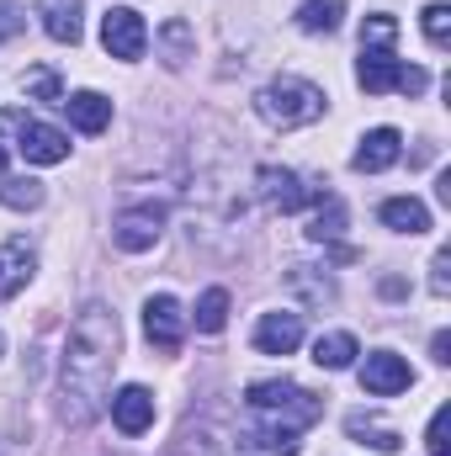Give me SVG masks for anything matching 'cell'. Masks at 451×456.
Instances as JSON below:
<instances>
[{"mask_svg": "<svg viewBox=\"0 0 451 456\" xmlns=\"http://www.w3.org/2000/svg\"><path fill=\"white\" fill-rule=\"evenodd\" d=\"M102 48L112 53V59H144V48H149V27H144V16L133 11V5H112L107 16H102Z\"/></svg>", "mask_w": 451, "mask_h": 456, "instance_id": "8992f818", "label": "cell"}, {"mask_svg": "<svg viewBox=\"0 0 451 456\" xmlns=\"http://www.w3.org/2000/svg\"><path fill=\"white\" fill-rule=\"evenodd\" d=\"M165 202H138V208H122L112 218V244L117 249H127V255H144V249H154L160 244V233H165Z\"/></svg>", "mask_w": 451, "mask_h": 456, "instance_id": "277c9868", "label": "cell"}, {"mask_svg": "<svg viewBox=\"0 0 451 456\" xmlns=\"http://www.w3.org/2000/svg\"><path fill=\"white\" fill-rule=\"evenodd\" d=\"M255 186H260V197H266L276 213H298V208L319 202V191H308L292 170H276V165H260V170H255Z\"/></svg>", "mask_w": 451, "mask_h": 456, "instance_id": "ba28073f", "label": "cell"}, {"mask_svg": "<svg viewBox=\"0 0 451 456\" xmlns=\"http://www.w3.org/2000/svg\"><path fill=\"white\" fill-rule=\"evenodd\" d=\"M345 16V0H303L298 5V27L303 32H335Z\"/></svg>", "mask_w": 451, "mask_h": 456, "instance_id": "603a6c76", "label": "cell"}, {"mask_svg": "<svg viewBox=\"0 0 451 456\" xmlns=\"http://www.w3.org/2000/svg\"><path fill=\"white\" fill-rule=\"evenodd\" d=\"M228 324V292L224 287H208L202 303H197V335H218Z\"/></svg>", "mask_w": 451, "mask_h": 456, "instance_id": "cb8c5ba5", "label": "cell"}, {"mask_svg": "<svg viewBox=\"0 0 451 456\" xmlns=\"http://www.w3.org/2000/svg\"><path fill=\"white\" fill-rule=\"evenodd\" d=\"M117 350H122V324L107 303H86L70 345H64V377H59V414L64 425H91L107 403H112V371H117Z\"/></svg>", "mask_w": 451, "mask_h": 456, "instance_id": "6da1fadb", "label": "cell"}, {"mask_svg": "<svg viewBox=\"0 0 451 456\" xmlns=\"http://www.w3.org/2000/svg\"><path fill=\"white\" fill-rule=\"evenodd\" d=\"M32 271H37L32 244H27V239H5V244H0V303H11V297L32 281Z\"/></svg>", "mask_w": 451, "mask_h": 456, "instance_id": "5bb4252c", "label": "cell"}, {"mask_svg": "<svg viewBox=\"0 0 451 456\" xmlns=\"http://www.w3.org/2000/svg\"><path fill=\"white\" fill-rule=\"evenodd\" d=\"M16 149H21L27 165H59V159H70V133L21 117V122H16Z\"/></svg>", "mask_w": 451, "mask_h": 456, "instance_id": "52a82bcc", "label": "cell"}, {"mask_svg": "<svg viewBox=\"0 0 451 456\" xmlns=\"http://www.w3.org/2000/svg\"><path fill=\"white\" fill-rule=\"evenodd\" d=\"M430 361H436V366H447V361H451V335H447V330L430 340Z\"/></svg>", "mask_w": 451, "mask_h": 456, "instance_id": "d6a6232c", "label": "cell"}, {"mask_svg": "<svg viewBox=\"0 0 451 456\" xmlns=\"http://www.w3.org/2000/svg\"><path fill=\"white\" fill-rule=\"evenodd\" d=\"M398 154H404V138H398V127H372V133L356 143L350 165H356L361 175H377V170H388Z\"/></svg>", "mask_w": 451, "mask_h": 456, "instance_id": "4fadbf2b", "label": "cell"}, {"mask_svg": "<svg viewBox=\"0 0 451 456\" xmlns=\"http://www.w3.org/2000/svg\"><path fill=\"white\" fill-rule=\"evenodd\" d=\"M21 91H27L32 102H64V91H59V75H53V69H32V75L21 80Z\"/></svg>", "mask_w": 451, "mask_h": 456, "instance_id": "4316f807", "label": "cell"}, {"mask_svg": "<svg viewBox=\"0 0 451 456\" xmlns=\"http://www.w3.org/2000/svg\"><path fill=\"white\" fill-rule=\"evenodd\" d=\"M451 249H441V255H436V276H430V292H436V297H447L451 292Z\"/></svg>", "mask_w": 451, "mask_h": 456, "instance_id": "1f68e13d", "label": "cell"}, {"mask_svg": "<svg viewBox=\"0 0 451 456\" xmlns=\"http://www.w3.org/2000/svg\"><path fill=\"white\" fill-rule=\"evenodd\" d=\"M107 409H112V419H117L122 436H144V430L154 425V393L138 387V382H133V387H117Z\"/></svg>", "mask_w": 451, "mask_h": 456, "instance_id": "30bf717a", "label": "cell"}, {"mask_svg": "<svg viewBox=\"0 0 451 456\" xmlns=\"http://www.w3.org/2000/svg\"><path fill=\"white\" fill-rule=\"evenodd\" d=\"M356 355H361V350H356V335H345V330H340V335H319V340H314V361H319L324 371H345Z\"/></svg>", "mask_w": 451, "mask_h": 456, "instance_id": "7402d4cb", "label": "cell"}, {"mask_svg": "<svg viewBox=\"0 0 451 456\" xmlns=\"http://www.w3.org/2000/svg\"><path fill=\"white\" fill-rule=\"evenodd\" d=\"M398 91H404V96H425V91H430V75H425L420 64H409V69L398 75Z\"/></svg>", "mask_w": 451, "mask_h": 456, "instance_id": "4dcf8cb0", "label": "cell"}, {"mask_svg": "<svg viewBox=\"0 0 451 456\" xmlns=\"http://www.w3.org/2000/svg\"><path fill=\"white\" fill-rule=\"evenodd\" d=\"M393 37H398L393 16H366L361 21V48H393Z\"/></svg>", "mask_w": 451, "mask_h": 456, "instance_id": "484cf974", "label": "cell"}, {"mask_svg": "<svg viewBox=\"0 0 451 456\" xmlns=\"http://www.w3.org/2000/svg\"><path fill=\"white\" fill-rule=\"evenodd\" d=\"M154 43H160L165 69H186V59H197V32H192V21H181V16H170V21L154 32Z\"/></svg>", "mask_w": 451, "mask_h": 456, "instance_id": "9a60e30c", "label": "cell"}, {"mask_svg": "<svg viewBox=\"0 0 451 456\" xmlns=\"http://www.w3.org/2000/svg\"><path fill=\"white\" fill-rule=\"evenodd\" d=\"M144 335H149L154 350L176 355V350L186 345V308H181L170 292H154V297L144 303Z\"/></svg>", "mask_w": 451, "mask_h": 456, "instance_id": "5b68a950", "label": "cell"}, {"mask_svg": "<svg viewBox=\"0 0 451 456\" xmlns=\"http://www.w3.org/2000/svg\"><path fill=\"white\" fill-rule=\"evenodd\" d=\"M0 208H16V213L43 208V181H32V175H21V181H0Z\"/></svg>", "mask_w": 451, "mask_h": 456, "instance_id": "d4e9b609", "label": "cell"}, {"mask_svg": "<svg viewBox=\"0 0 451 456\" xmlns=\"http://www.w3.org/2000/svg\"><path fill=\"white\" fill-rule=\"evenodd\" d=\"M239 446L250 456H298V430L292 425H266V430H244Z\"/></svg>", "mask_w": 451, "mask_h": 456, "instance_id": "d6986e66", "label": "cell"}, {"mask_svg": "<svg viewBox=\"0 0 451 456\" xmlns=\"http://www.w3.org/2000/svg\"><path fill=\"white\" fill-rule=\"evenodd\" d=\"M447 425H451V409H447V403H441V409L430 414V430H425V446H430V456H451Z\"/></svg>", "mask_w": 451, "mask_h": 456, "instance_id": "f1b7e54d", "label": "cell"}, {"mask_svg": "<svg viewBox=\"0 0 451 456\" xmlns=\"http://www.w3.org/2000/svg\"><path fill=\"white\" fill-rule=\"evenodd\" d=\"M340 233H345V202H340V197H330V191H319V208H314L308 239H314V244H335Z\"/></svg>", "mask_w": 451, "mask_h": 456, "instance_id": "ffe728a7", "label": "cell"}, {"mask_svg": "<svg viewBox=\"0 0 451 456\" xmlns=\"http://www.w3.org/2000/svg\"><path fill=\"white\" fill-rule=\"evenodd\" d=\"M377 213H382V224L393 228V233H425L430 228V208L420 197H388Z\"/></svg>", "mask_w": 451, "mask_h": 456, "instance_id": "ac0fdd59", "label": "cell"}, {"mask_svg": "<svg viewBox=\"0 0 451 456\" xmlns=\"http://www.w3.org/2000/svg\"><path fill=\"white\" fill-rule=\"evenodd\" d=\"M0 175H5V143H0Z\"/></svg>", "mask_w": 451, "mask_h": 456, "instance_id": "836d02e7", "label": "cell"}, {"mask_svg": "<svg viewBox=\"0 0 451 456\" xmlns=\"http://www.w3.org/2000/svg\"><path fill=\"white\" fill-rule=\"evenodd\" d=\"M0 355H5V340H0Z\"/></svg>", "mask_w": 451, "mask_h": 456, "instance_id": "e575fe53", "label": "cell"}, {"mask_svg": "<svg viewBox=\"0 0 451 456\" xmlns=\"http://www.w3.org/2000/svg\"><path fill=\"white\" fill-rule=\"evenodd\" d=\"M425 37H430L436 48H447L451 43V5H441V0L425 5Z\"/></svg>", "mask_w": 451, "mask_h": 456, "instance_id": "83f0119b", "label": "cell"}, {"mask_svg": "<svg viewBox=\"0 0 451 456\" xmlns=\"http://www.w3.org/2000/svg\"><path fill=\"white\" fill-rule=\"evenodd\" d=\"M255 112L266 117L271 127H308V122H319L324 117V91L319 86H308V80H298V75H282V80H271L260 96H255Z\"/></svg>", "mask_w": 451, "mask_h": 456, "instance_id": "7a4b0ae2", "label": "cell"}, {"mask_svg": "<svg viewBox=\"0 0 451 456\" xmlns=\"http://www.w3.org/2000/svg\"><path fill=\"white\" fill-rule=\"evenodd\" d=\"M398 75H404V64L393 59V48H361V64H356V86H361L366 96L398 91Z\"/></svg>", "mask_w": 451, "mask_h": 456, "instance_id": "7c38bea8", "label": "cell"}, {"mask_svg": "<svg viewBox=\"0 0 451 456\" xmlns=\"http://www.w3.org/2000/svg\"><path fill=\"white\" fill-rule=\"evenodd\" d=\"M303 345V314H266L255 324V350L260 355H292Z\"/></svg>", "mask_w": 451, "mask_h": 456, "instance_id": "8fae6325", "label": "cell"}, {"mask_svg": "<svg viewBox=\"0 0 451 456\" xmlns=\"http://www.w3.org/2000/svg\"><path fill=\"white\" fill-rule=\"evenodd\" d=\"M345 430H350V441H361V446H372V452H382V456L398 452V430H388V425H377V419H366V414H350Z\"/></svg>", "mask_w": 451, "mask_h": 456, "instance_id": "44dd1931", "label": "cell"}, {"mask_svg": "<svg viewBox=\"0 0 451 456\" xmlns=\"http://www.w3.org/2000/svg\"><path fill=\"white\" fill-rule=\"evenodd\" d=\"M37 11H43V32L53 37V43H80V0H37Z\"/></svg>", "mask_w": 451, "mask_h": 456, "instance_id": "e0dca14e", "label": "cell"}, {"mask_svg": "<svg viewBox=\"0 0 451 456\" xmlns=\"http://www.w3.org/2000/svg\"><path fill=\"white\" fill-rule=\"evenodd\" d=\"M244 403H250L255 414H276V419H287L292 430H298V425H314V419L324 414V403H319L308 387L287 382V377H276V382H250V387H244Z\"/></svg>", "mask_w": 451, "mask_h": 456, "instance_id": "3957f363", "label": "cell"}, {"mask_svg": "<svg viewBox=\"0 0 451 456\" xmlns=\"http://www.w3.org/2000/svg\"><path fill=\"white\" fill-rule=\"evenodd\" d=\"M409 382H414V371H409V361L393 355V350H377V355H366V366H361V387H366L372 398H393V393H404Z\"/></svg>", "mask_w": 451, "mask_h": 456, "instance_id": "9c48e42d", "label": "cell"}, {"mask_svg": "<svg viewBox=\"0 0 451 456\" xmlns=\"http://www.w3.org/2000/svg\"><path fill=\"white\" fill-rule=\"evenodd\" d=\"M59 107L70 112V127H80V133H102V127L112 122V102H107L102 91H75V96H64Z\"/></svg>", "mask_w": 451, "mask_h": 456, "instance_id": "2e32d148", "label": "cell"}, {"mask_svg": "<svg viewBox=\"0 0 451 456\" xmlns=\"http://www.w3.org/2000/svg\"><path fill=\"white\" fill-rule=\"evenodd\" d=\"M21 11H27L21 0H0V43H5V37H16V32L27 27V16H21Z\"/></svg>", "mask_w": 451, "mask_h": 456, "instance_id": "f546056e", "label": "cell"}]
</instances>
